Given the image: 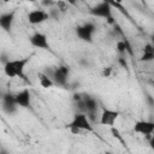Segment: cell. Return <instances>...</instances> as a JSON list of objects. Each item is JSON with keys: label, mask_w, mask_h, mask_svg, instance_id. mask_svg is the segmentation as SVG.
I'll use <instances>...</instances> for the list:
<instances>
[{"label": "cell", "mask_w": 154, "mask_h": 154, "mask_svg": "<svg viewBox=\"0 0 154 154\" xmlns=\"http://www.w3.org/2000/svg\"><path fill=\"white\" fill-rule=\"evenodd\" d=\"M42 4H43V5H46V6H47V5H48V6H51V5H53V1H52V0H43V1H42Z\"/></svg>", "instance_id": "d6986e66"}, {"label": "cell", "mask_w": 154, "mask_h": 154, "mask_svg": "<svg viewBox=\"0 0 154 154\" xmlns=\"http://www.w3.org/2000/svg\"><path fill=\"white\" fill-rule=\"evenodd\" d=\"M95 30H96L95 24L91 23V22H88V23H84V24L78 25V26L76 28V35H77V37H78L79 40H82V41L91 42Z\"/></svg>", "instance_id": "277c9868"}, {"label": "cell", "mask_w": 154, "mask_h": 154, "mask_svg": "<svg viewBox=\"0 0 154 154\" xmlns=\"http://www.w3.org/2000/svg\"><path fill=\"white\" fill-rule=\"evenodd\" d=\"M111 71H112V69H111V67H106V69L103 70L102 75H103L105 77H109V75H111Z\"/></svg>", "instance_id": "ac0fdd59"}, {"label": "cell", "mask_w": 154, "mask_h": 154, "mask_svg": "<svg viewBox=\"0 0 154 154\" xmlns=\"http://www.w3.org/2000/svg\"><path fill=\"white\" fill-rule=\"evenodd\" d=\"M31 57H24V58H19V59H13V60H7L4 65V72L7 77L10 78H14V77H19V78H24V70L25 66L29 64Z\"/></svg>", "instance_id": "6da1fadb"}, {"label": "cell", "mask_w": 154, "mask_h": 154, "mask_svg": "<svg viewBox=\"0 0 154 154\" xmlns=\"http://www.w3.org/2000/svg\"><path fill=\"white\" fill-rule=\"evenodd\" d=\"M14 99H16V102L18 105V107H22V108H29L30 105H31V93L28 88L18 91L17 94H14Z\"/></svg>", "instance_id": "9c48e42d"}, {"label": "cell", "mask_w": 154, "mask_h": 154, "mask_svg": "<svg viewBox=\"0 0 154 154\" xmlns=\"http://www.w3.org/2000/svg\"><path fill=\"white\" fill-rule=\"evenodd\" d=\"M14 16H16V11H10L0 14V28L4 31L11 32V29L14 22Z\"/></svg>", "instance_id": "8fae6325"}, {"label": "cell", "mask_w": 154, "mask_h": 154, "mask_svg": "<svg viewBox=\"0 0 154 154\" xmlns=\"http://www.w3.org/2000/svg\"><path fill=\"white\" fill-rule=\"evenodd\" d=\"M111 132H112V135H113L116 138H118V141H120L122 143H124V140H123V137L120 136V134H119L118 129H117V128H114V125H113V126H111Z\"/></svg>", "instance_id": "2e32d148"}, {"label": "cell", "mask_w": 154, "mask_h": 154, "mask_svg": "<svg viewBox=\"0 0 154 154\" xmlns=\"http://www.w3.org/2000/svg\"><path fill=\"white\" fill-rule=\"evenodd\" d=\"M103 1L108 2V4H109L112 7H117V8H119L120 11H123V12H124L123 7H122V6H120V4H119V2H120V0H103ZM124 13H125V12H124Z\"/></svg>", "instance_id": "e0dca14e"}, {"label": "cell", "mask_w": 154, "mask_h": 154, "mask_svg": "<svg viewBox=\"0 0 154 154\" xmlns=\"http://www.w3.org/2000/svg\"><path fill=\"white\" fill-rule=\"evenodd\" d=\"M119 61H120V64H122L123 66H126V61H125L123 58H120V59H119Z\"/></svg>", "instance_id": "44dd1931"}, {"label": "cell", "mask_w": 154, "mask_h": 154, "mask_svg": "<svg viewBox=\"0 0 154 154\" xmlns=\"http://www.w3.org/2000/svg\"><path fill=\"white\" fill-rule=\"evenodd\" d=\"M154 59V48L150 43H147L144 46V52L141 57V60L142 61H152Z\"/></svg>", "instance_id": "5bb4252c"}, {"label": "cell", "mask_w": 154, "mask_h": 154, "mask_svg": "<svg viewBox=\"0 0 154 154\" xmlns=\"http://www.w3.org/2000/svg\"><path fill=\"white\" fill-rule=\"evenodd\" d=\"M90 13L94 17H99V18H105L107 19L109 23H113V17H112V6L106 2V1H101L99 4H96L95 6H93L90 8Z\"/></svg>", "instance_id": "3957f363"}, {"label": "cell", "mask_w": 154, "mask_h": 154, "mask_svg": "<svg viewBox=\"0 0 154 154\" xmlns=\"http://www.w3.org/2000/svg\"><path fill=\"white\" fill-rule=\"evenodd\" d=\"M26 1H30V2H34V1H36V0H26Z\"/></svg>", "instance_id": "7402d4cb"}, {"label": "cell", "mask_w": 154, "mask_h": 154, "mask_svg": "<svg viewBox=\"0 0 154 154\" xmlns=\"http://www.w3.org/2000/svg\"><path fill=\"white\" fill-rule=\"evenodd\" d=\"M119 117V112L118 111H114V109H109V108H102L101 111V114H100V119H99V123L101 125H105V126H113L114 123L117 122Z\"/></svg>", "instance_id": "8992f818"}, {"label": "cell", "mask_w": 154, "mask_h": 154, "mask_svg": "<svg viewBox=\"0 0 154 154\" xmlns=\"http://www.w3.org/2000/svg\"><path fill=\"white\" fill-rule=\"evenodd\" d=\"M69 73H70V70L67 66H58V67L52 69L51 78L53 79L54 84L60 85V87H65L67 84Z\"/></svg>", "instance_id": "5b68a950"}, {"label": "cell", "mask_w": 154, "mask_h": 154, "mask_svg": "<svg viewBox=\"0 0 154 154\" xmlns=\"http://www.w3.org/2000/svg\"><path fill=\"white\" fill-rule=\"evenodd\" d=\"M134 132L144 135V136H150L154 132V123L150 120H137L134 125Z\"/></svg>", "instance_id": "ba28073f"}, {"label": "cell", "mask_w": 154, "mask_h": 154, "mask_svg": "<svg viewBox=\"0 0 154 154\" xmlns=\"http://www.w3.org/2000/svg\"><path fill=\"white\" fill-rule=\"evenodd\" d=\"M117 51H118L120 54H125L126 52H128L129 54H132L131 47H130V45L128 43V41H118V42H117Z\"/></svg>", "instance_id": "9a60e30c"}, {"label": "cell", "mask_w": 154, "mask_h": 154, "mask_svg": "<svg viewBox=\"0 0 154 154\" xmlns=\"http://www.w3.org/2000/svg\"><path fill=\"white\" fill-rule=\"evenodd\" d=\"M69 130L72 132V134H79L81 131H94V128H93V123L89 120V118L87 117V114L84 112H79V113H76L72 118V120L67 125Z\"/></svg>", "instance_id": "7a4b0ae2"}, {"label": "cell", "mask_w": 154, "mask_h": 154, "mask_svg": "<svg viewBox=\"0 0 154 154\" xmlns=\"http://www.w3.org/2000/svg\"><path fill=\"white\" fill-rule=\"evenodd\" d=\"M1 107H2V111L7 114H13L17 112V108H18V105L16 102V99H14V95L10 94V93H6L2 95L1 97Z\"/></svg>", "instance_id": "52a82bcc"}, {"label": "cell", "mask_w": 154, "mask_h": 154, "mask_svg": "<svg viewBox=\"0 0 154 154\" xmlns=\"http://www.w3.org/2000/svg\"><path fill=\"white\" fill-rule=\"evenodd\" d=\"M30 43H31V46L40 48V49H48L49 48L48 38L42 32H35L34 35H31L30 36Z\"/></svg>", "instance_id": "7c38bea8"}, {"label": "cell", "mask_w": 154, "mask_h": 154, "mask_svg": "<svg viewBox=\"0 0 154 154\" xmlns=\"http://www.w3.org/2000/svg\"><path fill=\"white\" fill-rule=\"evenodd\" d=\"M66 2L70 4V5H72V6H76L77 5V0H66Z\"/></svg>", "instance_id": "ffe728a7"}, {"label": "cell", "mask_w": 154, "mask_h": 154, "mask_svg": "<svg viewBox=\"0 0 154 154\" xmlns=\"http://www.w3.org/2000/svg\"><path fill=\"white\" fill-rule=\"evenodd\" d=\"M26 18H28L30 24L36 25V24H41V23L46 22L49 18V14L43 10H34V11H30L28 13Z\"/></svg>", "instance_id": "30bf717a"}, {"label": "cell", "mask_w": 154, "mask_h": 154, "mask_svg": "<svg viewBox=\"0 0 154 154\" xmlns=\"http://www.w3.org/2000/svg\"><path fill=\"white\" fill-rule=\"evenodd\" d=\"M37 77H38V82H40V85H41L42 88H45V89H48V88H52V87L54 85V82H53V79H52V78H51L48 75H46L45 72H38Z\"/></svg>", "instance_id": "4fadbf2b"}]
</instances>
